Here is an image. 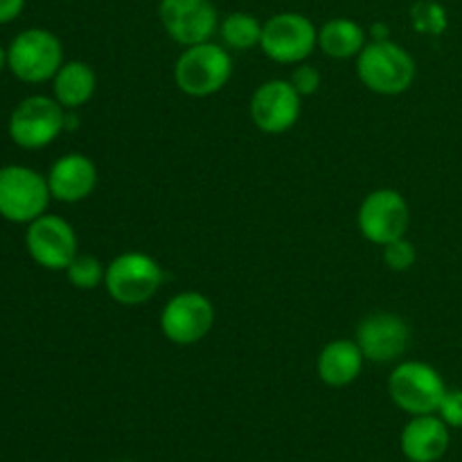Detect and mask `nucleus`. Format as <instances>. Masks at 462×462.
Listing matches in <instances>:
<instances>
[{"mask_svg": "<svg viewBox=\"0 0 462 462\" xmlns=\"http://www.w3.org/2000/svg\"><path fill=\"white\" fill-rule=\"evenodd\" d=\"M262 25L264 23L255 18L253 14L246 12H233L219 21V36L224 48L237 50V52H246V50L255 48L262 41Z\"/></svg>", "mask_w": 462, "mask_h": 462, "instance_id": "aec40b11", "label": "nucleus"}, {"mask_svg": "<svg viewBox=\"0 0 462 462\" xmlns=\"http://www.w3.org/2000/svg\"><path fill=\"white\" fill-rule=\"evenodd\" d=\"M68 282L81 291H93V289L102 287L104 278H106V266L97 260L95 255H79L77 253L75 260L66 269Z\"/></svg>", "mask_w": 462, "mask_h": 462, "instance_id": "4be33fe9", "label": "nucleus"}, {"mask_svg": "<svg viewBox=\"0 0 462 462\" xmlns=\"http://www.w3.org/2000/svg\"><path fill=\"white\" fill-rule=\"evenodd\" d=\"M48 179L25 165L0 167V217L12 224H30L48 212Z\"/></svg>", "mask_w": 462, "mask_h": 462, "instance_id": "0eeeda50", "label": "nucleus"}, {"mask_svg": "<svg viewBox=\"0 0 462 462\" xmlns=\"http://www.w3.org/2000/svg\"><path fill=\"white\" fill-rule=\"evenodd\" d=\"M289 81H291L293 88H296L298 93L302 95V97H310V95H314L316 90L320 88L323 75H320V70L316 66H310V63L302 61V63H298L296 68H293Z\"/></svg>", "mask_w": 462, "mask_h": 462, "instance_id": "b1692460", "label": "nucleus"}, {"mask_svg": "<svg viewBox=\"0 0 462 462\" xmlns=\"http://www.w3.org/2000/svg\"><path fill=\"white\" fill-rule=\"evenodd\" d=\"M25 248L43 269L66 271L77 257V233L70 221L45 212L27 224Z\"/></svg>", "mask_w": 462, "mask_h": 462, "instance_id": "f8f14e48", "label": "nucleus"}, {"mask_svg": "<svg viewBox=\"0 0 462 462\" xmlns=\"http://www.w3.org/2000/svg\"><path fill=\"white\" fill-rule=\"evenodd\" d=\"M365 30L355 18L337 16L319 30V48L332 59H355L365 48Z\"/></svg>", "mask_w": 462, "mask_h": 462, "instance_id": "6ab92c4d", "label": "nucleus"}, {"mask_svg": "<svg viewBox=\"0 0 462 462\" xmlns=\"http://www.w3.org/2000/svg\"><path fill=\"white\" fill-rule=\"evenodd\" d=\"M25 9V0H0V25L16 21Z\"/></svg>", "mask_w": 462, "mask_h": 462, "instance_id": "a878e982", "label": "nucleus"}, {"mask_svg": "<svg viewBox=\"0 0 462 462\" xmlns=\"http://www.w3.org/2000/svg\"><path fill=\"white\" fill-rule=\"evenodd\" d=\"M165 271L152 255L140 251H126L113 257L106 264V287L108 296L122 307L147 305L161 291Z\"/></svg>", "mask_w": 462, "mask_h": 462, "instance_id": "7ed1b4c3", "label": "nucleus"}, {"mask_svg": "<svg viewBox=\"0 0 462 462\" xmlns=\"http://www.w3.org/2000/svg\"><path fill=\"white\" fill-rule=\"evenodd\" d=\"M449 391L442 374L424 361H402L388 377V395L406 415L438 413L445 393Z\"/></svg>", "mask_w": 462, "mask_h": 462, "instance_id": "39448f33", "label": "nucleus"}, {"mask_svg": "<svg viewBox=\"0 0 462 462\" xmlns=\"http://www.w3.org/2000/svg\"><path fill=\"white\" fill-rule=\"evenodd\" d=\"M117 462H131V460H117Z\"/></svg>", "mask_w": 462, "mask_h": 462, "instance_id": "c85d7f7f", "label": "nucleus"}, {"mask_svg": "<svg viewBox=\"0 0 462 462\" xmlns=\"http://www.w3.org/2000/svg\"><path fill=\"white\" fill-rule=\"evenodd\" d=\"M61 66V41L45 27H27V30L18 32L7 48L9 72L25 84L52 81Z\"/></svg>", "mask_w": 462, "mask_h": 462, "instance_id": "20e7f679", "label": "nucleus"}, {"mask_svg": "<svg viewBox=\"0 0 462 462\" xmlns=\"http://www.w3.org/2000/svg\"><path fill=\"white\" fill-rule=\"evenodd\" d=\"M158 18L167 36L183 48L212 41L219 32V12L212 0H161Z\"/></svg>", "mask_w": 462, "mask_h": 462, "instance_id": "9b49d317", "label": "nucleus"}, {"mask_svg": "<svg viewBox=\"0 0 462 462\" xmlns=\"http://www.w3.org/2000/svg\"><path fill=\"white\" fill-rule=\"evenodd\" d=\"M373 36H374V41L388 39V27L383 25V23H379V25H373Z\"/></svg>", "mask_w": 462, "mask_h": 462, "instance_id": "bb28decb", "label": "nucleus"}, {"mask_svg": "<svg viewBox=\"0 0 462 462\" xmlns=\"http://www.w3.org/2000/svg\"><path fill=\"white\" fill-rule=\"evenodd\" d=\"M438 415L449 429H462V388H449L445 393Z\"/></svg>", "mask_w": 462, "mask_h": 462, "instance_id": "393cba45", "label": "nucleus"}, {"mask_svg": "<svg viewBox=\"0 0 462 462\" xmlns=\"http://www.w3.org/2000/svg\"><path fill=\"white\" fill-rule=\"evenodd\" d=\"M68 113L61 104L48 95H30L21 99L7 122V134L14 144L27 152H36L61 135Z\"/></svg>", "mask_w": 462, "mask_h": 462, "instance_id": "423d86ee", "label": "nucleus"}, {"mask_svg": "<svg viewBox=\"0 0 462 462\" xmlns=\"http://www.w3.org/2000/svg\"><path fill=\"white\" fill-rule=\"evenodd\" d=\"M45 179L54 201L79 203L97 188V167L84 153H63L52 162Z\"/></svg>", "mask_w": 462, "mask_h": 462, "instance_id": "2eb2a0df", "label": "nucleus"}, {"mask_svg": "<svg viewBox=\"0 0 462 462\" xmlns=\"http://www.w3.org/2000/svg\"><path fill=\"white\" fill-rule=\"evenodd\" d=\"M319 48V27L298 12H280L262 25L260 50L271 61L298 66Z\"/></svg>", "mask_w": 462, "mask_h": 462, "instance_id": "6e6552de", "label": "nucleus"}, {"mask_svg": "<svg viewBox=\"0 0 462 462\" xmlns=\"http://www.w3.org/2000/svg\"><path fill=\"white\" fill-rule=\"evenodd\" d=\"M5 68H7V50L0 45V72H3Z\"/></svg>", "mask_w": 462, "mask_h": 462, "instance_id": "cd10ccee", "label": "nucleus"}, {"mask_svg": "<svg viewBox=\"0 0 462 462\" xmlns=\"http://www.w3.org/2000/svg\"><path fill=\"white\" fill-rule=\"evenodd\" d=\"M451 429L438 413L413 415L400 436L402 454L409 462H438L447 456L451 445Z\"/></svg>", "mask_w": 462, "mask_h": 462, "instance_id": "dca6fc26", "label": "nucleus"}, {"mask_svg": "<svg viewBox=\"0 0 462 462\" xmlns=\"http://www.w3.org/2000/svg\"><path fill=\"white\" fill-rule=\"evenodd\" d=\"M365 356L359 343L352 338H337L320 350L316 359V374L329 388H346L359 379Z\"/></svg>", "mask_w": 462, "mask_h": 462, "instance_id": "f3484780", "label": "nucleus"}, {"mask_svg": "<svg viewBox=\"0 0 462 462\" xmlns=\"http://www.w3.org/2000/svg\"><path fill=\"white\" fill-rule=\"evenodd\" d=\"M359 233L374 246H386L406 237L411 228V208L404 194L393 188L373 189L356 212Z\"/></svg>", "mask_w": 462, "mask_h": 462, "instance_id": "1a4fd4ad", "label": "nucleus"}, {"mask_svg": "<svg viewBox=\"0 0 462 462\" xmlns=\"http://www.w3.org/2000/svg\"><path fill=\"white\" fill-rule=\"evenodd\" d=\"M97 88L95 70L86 61H63L52 79V97L66 111H77L93 99Z\"/></svg>", "mask_w": 462, "mask_h": 462, "instance_id": "a211bd4d", "label": "nucleus"}, {"mask_svg": "<svg viewBox=\"0 0 462 462\" xmlns=\"http://www.w3.org/2000/svg\"><path fill=\"white\" fill-rule=\"evenodd\" d=\"M248 113L262 134H287L296 126L302 113V95L289 79H269L255 88Z\"/></svg>", "mask_w": 462, "mask_h": 462, "instance_id": "ddd939ff", "label": "nucleus"}, {"mask_svg": "<svg viewBox=\"0 0 462 462\" xmlns=\"http://www.w3.org/2000/svg\"><path fill=\"white\" fill-rule=\"evenodd\" d=\"M356 75L368 90L391 97L406 93L413 86L418 66L404 45L391 39H373L356 57Z\"/></svg>", "mask_w": 462, "mask_h": 462, "instance_id": "f257e3e1", "label": "nucleus"}, {"mask_svg": "<svg viewBox=\"0 0 462 462\" xmlns=\"http://www.w3.org/2000/svg\"><path fill=\"white\" fill-rule=\"evenodd\" d=\"M411 25L424 36H442L449 27V14L438 0H418L411 7Z\"/></svg>", "mask_w": 462, "mask_h": 462, "instance_id": "412c9836", "label": "nucleus"}, {"mask_svg": "<svg viewBox=\"0 0 462 462\" xmlns=\"http://www.w3.org/2000/svg\"><path fill=\"white\" fill-rule=\"evenodd\" d=\"M355 341L359 343L365 361L393 364L409 350L411 329L402 316L391 314V311H377L361 320Z\"/></svg>", "mask_w": 462, "mask_h": 462, "instance_id": "4468645a", "label": "nucleus"}, {"mask_svg": "<svg viewBox=\"0 0 462 462\" xmlns=\"http://www.w3.org/2000/svg\"><path fill=\"white\" fill-rule=\"evenodd\" d=\"M382 248H383V262H386V266L391 271H397V273L409 271L411 266L415 264V260H418V253H415L413 242H409L406 237L395 239V242L386 244V246Z\"/></svg>", "mask_w": 462, "mask_h": 462, "instance_id": "5701e85b", "label": "nucleus"}, {"mask_svg": "<svg viewBox=\"0 0 462 462\" xmlns=\"http://www.w3.org/2000/svg\"><path fill=\"white\" fill-rule=\"evenodd\" d=\"M215 328V305L199 291H180L165 302L161 329L174 346H194Z\"/></svg>", "mask_w": 462, "mask_h": 462, "instance_id": "9d476101", "label": "nucleus"}, {"mask_svg": "<svg viewBox=\"0 0 462 462\" xmlns=\"http://www.w3.org/2000/svg\"><path fill=\"white\" fill-rule=\"evenodd\" d=\"M233 77L230 50L219 43H197L185 48L174 63V81L189 97H210Z\"/></svg>", "mask_w": 462, "mask_h": 462, "instance_id": "f03ea898", "label": "nucleus"}]
</instances>
